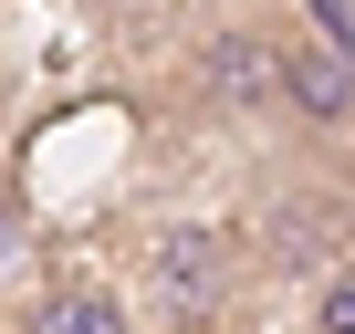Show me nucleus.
<instances>
[{"instance_id": "nucleus-1", "label": "nucleus", "mask_w": 355, "mask_h": 334, "mask_svg": "<svg viewBox=\"0 0 355 334\" xmlns=\"http://www.w3.org/2000/svg\"><path fill=\"white\" fill-rule=\"evenodd\" d=\"M21 334H136V313H125L105 282H53V292L21 313Z\"/></svg>"}, {"instance_id": "nucleus-2", "label": "nucleus", "mask_w": 355, "mask_h": 334, "mask_svg": "<svg viewBox=\"0 0 355 334\" xmlns=\"http://www.w3.org/2000/svg\"><path fill=\"white\" fill-rule=\"evenodd\" d=\"M282 94L303 105V115H345L355 105V53H282Z\"/></svg>"}, {"instance_id": "nucleus-3", "label": "nucleus", "mask_w": 355, "mask_h": 334, "mask_svg": "<svg viewBox=\"0 0 355 334\" xmlns=\"http://www.w3.org/2000/svg\"><path fill=\"white\" fill-rule=\"evenodd\" d=\"M11 240H21V209H11V188H0V261H11Z\"/></svg>"}, {"instance_id": "nucleus-4", "label": "nucleus", "mask_w": 355, "mask_h": 334, "mask_svg": "<svg viewBox=\"0 0 355 334\" xmlns=\"http://www.w3.org/2000/svg\"><path fill=\"white\" fill-rule=\"evenodd\" d=\"M324 324H334V334H355V292H334V313H324Z\"/></svg>"}]
</instances>
